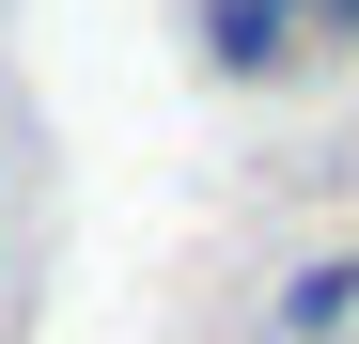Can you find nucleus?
<instances>
[{
  "label": "nucleus",
  "instance_id": "1",
  "mask_svg": "<svg viewBox=\"0 0 359 344\" xmlns=\"http://www.w3.org/2000/svg\"><path fill=\"white\" fill-rule=\"evenodd\" d=\"M203 63H219L234 94H266V79L297 63V0H203Z\"/></svg>",
  "mask_w": 359,
  "mask_h": 344
},
{
  "label": "nucleus",
  "instance_id": "2",
  "mask_svg": "<svg viewBox=\"0 0 359 344\" xmlns=\"http://www.w3.org/2000/svg\"><path fill=\"white\" fill-rule=\"evenodd\" d=\"M281 329H297V344H328V329H359V251H328V266H297V282H281Z\"/></svg>",
  "mask_w": 359,
  "mask_h": 344
},
{
  "label": "nucleus",
  "instance_id": "3",
  "mask_svg": "<svg viewBox=\"0 0 359 344\" xmlns=\"http://www.w3.org/2000/svg\"><path fill=\"white\" fill-rule=\"evenodd\" d=\"M313 16H328V32H344V47H359V0H313Z\"/></svg>",
  "mask_w": 359,
  "mask_h": 344
}]
</instances>
